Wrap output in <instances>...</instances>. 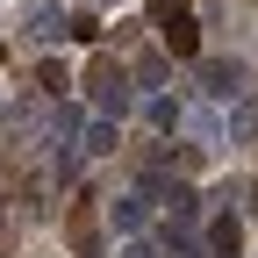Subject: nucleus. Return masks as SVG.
I'll return each instance as SVG.
<instances>
[{
  "label": "nucleus",
  "mask_w": 258,
  "mask_h": 258,
  "mask_svg": "<svg viewBox=\"0 0 258 258\" xmlns=\"http://www.w3.org/2000/svg\"><path fill=\"white\" fill-rule=\"evenodd\" d=\"M86 93H93V108H101V115H129V101H137V79H129V64L93 57V64H86Z\"/></svg>",
  "instance_id": "obj_1"
},
{
  "label": "nucleus",
  "mask_w": 258,
  "mask_h": 258,
  "mask_svg": "<svg viewBox=\"0 0 258 258\" xmlns=\"http://www.w3.org/2000/svg\"><path fill=\"white\" fill-rule=\"evenodd\" d=\"M151 15H158V36H165V50H172V57H201V22H194L179 0H158Z\"/></svg>",
  "instance_id": "obj_2"
},
{
  "label": "nucleus",
  "mask_w": 258,
  "mask_h": 258,
  "mask_svg": "<svg viewBox=\"0 0 258 258\" xmlns=\"http://www.w3.org/2000/svg\"><path fill=\"white\" fill-rule=\"evenodd\" d=\"M201 86H208V101H237V93H244V64H230V57H201Z\"/></svg>",
  "instance_id": "obj_3"
},
{
  "label": "nucleus",
  "mask_w": 258,
  "mask_h": 258,
  "mask_svg": "<svg viewBox=\"0 0 258 258\" xmlns=\"http://www.w3.org/2000/svg\"><path fill=\"white\" fill-rule=\"evenodd\" d=\"M158 201H165V230H194V222H201V194H194L186 179H172Z\"/></svg>",
  "instance_id": "obj_4"
},
{
  "label": "nucleus",
  "mask_w": 258,
  "mask_h": 258,
  "mask_svg": "<svg viewBox=\"0 0 258 258\" xmlns=\"http://www.w3.org/2000/svg\"><path fill=\"white\" fill-rule=\"evenodd\" d=\"M222 137L230 144H258V93H237V101H222Z\"/></svg>",
  "instance_id": "obj_5"
},
{
  "label": "nucleus",
  "mask_w": 258,
  "mask_h": 258,
  "mask_svg": "<svg viewBox=\"0 0 258 258\" xmlns=\"http://www.w3.org/2000/svg\"><path fill=\"white\" fill-rule=\"evenodd\" d=\"M64 237H72V251H79V258L101 251V215H93V201H79L72 215H64Z\"/></svg>",
  "instance_id": "obj_6"
},
{
  "label": "nucleus",
  "mask_w": 258,
  "mask_h": 258,
  "mask_svg": "<svg viewBox=\"0 0 258 258\" xmlns=\"http://www.w3.org/2000/svg\"><path fill=\"white\" fill-rule=\"evenodd\" d=\"M22 36H29V43H57V36H72V15L43 0V8H29V29H22Z\"/></svg>",
  "instance_id": "obj_7"
},
{
  "label": "nucleus",
  "mask_w": 258,
  "mask_h": 258,
  "mask_svg": "<svg viewBox=\"0 0 258 258\" xmlns=\"http://www.w3.org/2000/svg\"><path fill=\"white\" fill-rule=\"evenodd\" d=\"M151 201H158V194H144V186H137V194H122V201L108 208V215H115V230H122V237H137L144 222H151Z\"/></svg>",
  "instance_id": "obj_8"
},
{
  "label": "nucleus",
  "mask_w": 258,
  "mask_h": 258,
  "mask_svg": "<svg viewBox=\"0 0 258 258\" xmlns=\"http://www.w3.org/2000/svg\"><path fill=\"white\" fill-rule=\"evenodd\" d=\"M115 144H122V115L86 122V158H115Z\"/></svg>",
  "instance_id": "obj_9"
},
{
  "label": "nucleus",
  "mask_w": 258,
  "mask_h": 258,
  "mask_svg": "<svg viewBox=\"0 0 258 258\" xmlns=\"http://www.w3.org/2000/svg\"><path fill=\"white\" fill-rule=\"evenodd\" d=\"M208 258H244V230H237V215H215V230H208Z\"/></svg>",
  "instance_id": "obj_10"
},
{
  "label": "nucleus",
  "mask_w": 258,
  "mask_h": 258,
  "mask_svg": "<svg viewBox=\"0 0 258 258\" xmlns=\"http://www.w3.org/2000/svg\"><path fill=\"white\" fill-rule=\"evenodd\" d=\"M144 115H151V129H179V122H186V108L172 101V93H151V108H144Z\"/></svg>",
  "instance_id": "obj_11"
},
{
  "label": "nucleus",
  "mask_w": 258,
  "mask_h": 258,
  "mask_svg": "<svg viewBox=\"0 0 258 258\" xmlns=\"http://www.w3.org/2000/svg\"><path fill=\"white\" fill-rule=\"evenodd\" d=\"M129 79H137V86H158V79H165V57H158V50H144L137 64H129Z\"/></svg>",
  "instance_id": "obj_12"
},
{
  "label": "nucleus",
  "mask_w": 258,
  "mask_h": 258,
  "mask_svg": "<svg viewBox=\"0 0 258 258\" xmlns=\"http://www.w3.org/2000/svg\"><path fill=\"white\" fill-rule=\"evenodd\" d=\"M36 86H43V93H50V101H57V93H64V86H72V72H64V64H43V72H36Z\"/></svg>",
  "instance_id": "obj_13"
},
{
  "label": "nucleus",
  "mask_w": 258,
  "mask_h": 258,
  "mask_svg": "<svg viewBox=\"0 0 258 258\" xmlns=\"http://www.w3.org/2000/svg\"><path fill=\"white\" fill-rule=\"evenodd\" d=\"M115 258H158V251H151V244H137V237H129V244H122Z\"/></svg>",
  "instance_id": "obj_14"
},
{
  "label": "nucleus",
  "mask_w": 258,
  "mask_h": 258,
  "mask_svg": "<svg viewBox=\"0 0 258 258\" xmlns=\"http://www.w3.org/2000/svg\"><path fill=\"white\" fill-rule=\"evenodd\" d=\"M101 8H115V0H101Z\"/></svg>",
  "instance_id": "obj_15"
}]
</instances>
